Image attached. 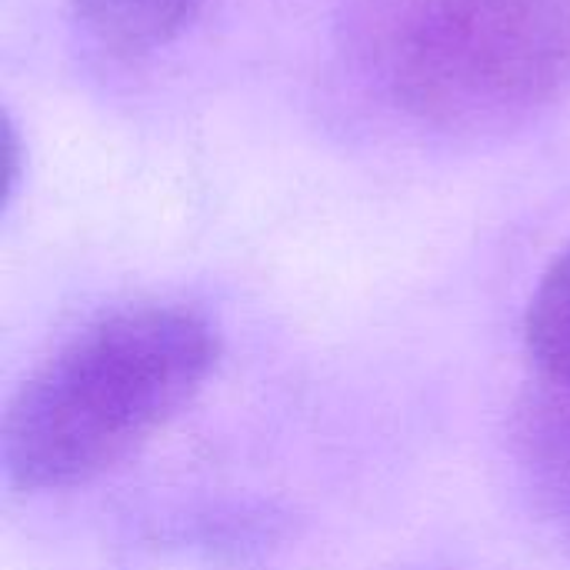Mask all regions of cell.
<instances>
[{"instance_id": "obj_5", "label": "cell", "mask_w": 570, "mask_h": 570, "mask_svg": "<svg viewBox=\"0 0 570 570\" xmlns=\"http://www.w3.org/2000/svg\"><path fill=\"white\" fill-rule=\"evenodd\" d=\"M524 331L538 381L570 387V244L544 271Z\"/></svg>"}, {"instance_id": "obj_1", "label": "cell", "mask_w": 570, "mask_h": 570, "mask_svg": "<svg viewBox=\"0 0 570 570\" xmlns=\"http://www.w3.org/2000/svg\"><path fill=\"white\" fill-rule=\"evenodd\" d=\"M210 324L170 304L124 307L63 344L13 397L3 471L23 491H60L110 471L204 387Z\"/></svg>"}, {"instance_id": "obj_2", "label": "cell", "mask_w": 570, "mask_h": 570, "mask_svg": "<svg viewBox=\"0 0 570 570\" xmlns=\"http://www.w3.org/2000/svg\"><path fill=\"white\" fill-rule=\"evenodd\" d=\"M344 50L404 117L504 130L570 94V0H351Z\"/></svg>"}, {"instance_id": "obj_4", "label": "cell", "mask_w": 570, "mask_h": 570, "mask_svg": "<svg viewBox=\"0 0 570 570\" xmlns=\"http://www.w3.org/2000/svg\"><path fill=\"white\" fill-rule=\"evenodd\" d=\"M521 451L538 491L570 518V387L538 381L521 411Z\"/></svg>"}, {"instance_id": "obj_3", "label": "cell", "mask_w": 570, "mask_h": 570, "mask_svg": "<svg viewBox=\"0 0 570 570\" xmlns=\"http://www.w3.org/2000/svg\"><path fill=\"white\" fill-rule=\"evenodd\" d=\"M210 0H73L83 37L120 60L157 53L180 40Z\"/></svg>"}]
</instances>
